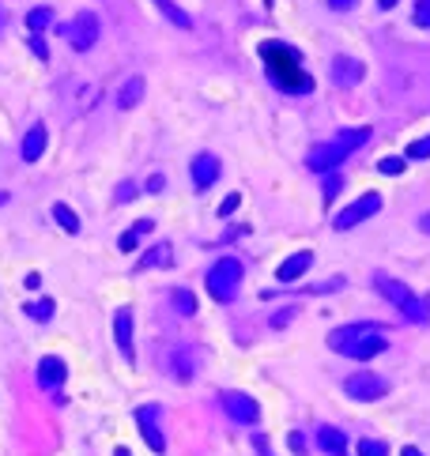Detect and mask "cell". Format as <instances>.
<instances>
[{
  "mask_svg": "<svg viewBox=\"0 0 430 456\" xmlns=\"http://www.w3.org/2000/svg\"><path fill=\"white\" fill-rule=\"evenodd\" d=\"M287 442H291V449H294V453H306V437H302V434H291Z\"/></svg>",
  "mask_w": 430,
  "mask_h": 456,
  "instance_id": "cell-37",
  "label": "cell"
},
{
  "mask_svg": "<svg viewBox=\"0 0 430 456\" xmlns=\"http://www.w3.org/2000/svg\"><path fill=\"white\" fill-rule=\"evenodd\" d=\"M114 335H117V347H121L125 358L136 355V347H132V313H129V309H117V317H114Z\"/></svg>",
  "mask_w": 430,
  "mask_h": 456,
  "instance_id": "cell-16",
  "label": "cell"
},
{
  "mask_svg": "<svg viewBox=\"0 0 430 456\" xmlns=\"http://www.w3.org/2000/svg\"><path fill=\"white\" fill-rule=\"evenodd\" d=\"M238 283H242V264L238 260H219L215 268L208 271V291L215 302H230L238 294Z\"/></svg>",
  "mask_w": 430,
  "mask_h": 456,
  "instance_id": "cell-5",
  "label": "cell"
},
{
  "mask_svg": "<svg viewBox=\"0 0 430 456\" xmlns=\"http://www.w3.org/2000/svg\"><path fill=\"white\" fill-rule=\"evenodd\" d=\"M329 347L336 351V355H344V358L366 362V358L389 351V340L373 324H344V328H336V332H329Z\"/></svg>",
  "mask_w": 430,
  "mask_h": 456,
  "instance_id": "cell-2",
  "label": "cell"
},
{
  "mask_svg": "<svg viewBox=\"0 0 430 456\" xmlns=\"http://www.w3.org/2000/svg\"><path fill=\"white\" fill-rule=\"evenodd\" d=\"M291 321H294V309H280V313L272 317V328H287Z\"/></svg>",
  "mask_w": 430,
  "mask_h": 456,
  "instance_id": "cell-34",
  "label": "cell"
},
{
  "mask_svg": "<svg viewBox=\"0 0 430 456\" xmlns=\"http://www.w3.org/2000/svg\"><path fill=\"white\" fill-rule=\"evenodd\" d=\"M151 227H155V222H151V219H140V222H132V227H129V230H125V234H121V242H117V249H121V253H132V249H136V242H140L143 234H147Z\"/></svg>",
  "mask_w": 430,
  "mask_h": 456,
  "instance_id": "cell-18",
  "label": "cell"
},
{
  "mask_svg": "<svg viewBox=\"0 0 430 456\" xmlns=\"http://www.w3.org/2000/svg\"><path fill=\"white\" fill-rule=\"evenodd\" d=\"M378 4H381V8H393V4H396V0H378Z\"/></svg>",
  "mask_w": 430,
  "mask_h": 456,
  "instance_id": "cell-42",
  "label": "cell"
},
{
  "mask_svg": "<svg viewBox=\"0 0 430 456\" xmlns=\"http://www.w3.org/2000/svg\"><path fill=\"white\" fill-rule=\"evenodd\" d=\"M132 193H136V185H132V181H121V185H117V204H129Z\"/></svg>",
  "mask_w": 430,
  "mask_h": 456,
  "instance_id": "cell-33",
  "label": "cell"
},
{
  "mask_svg": "<svg viewBox=\"0 0 430 456\" xmlns=\"http://www.w3.org/2000/svg\"><path fill=\"white\" fill-rule=\"evenodd\" d=\"M378 170L385 174V178H396V174H404V158H381Z\"/></svg>",
  "mask_w": 430,
  "mask_h": 456,
  "instance_id": "cell-29",
  "label": "cell"
},
{
  "mask_svg": "<svg viewBox=\"0 0 430 456\" xmlns=\"http://www.w3.org/2000/svg\"><path fill=\"white\" fill-rule=\"evenodd\" d=\"M68 381V366L61 362L57 355H45L42 362H38V385L42 388H61Z\"/></svg>",
  "mask_w": 430,
  "mask_h": 456,
  "instance_id": "cell-11",
  "label": "cell"
},
{
  "mask_svg": "<svg viewBox=\"0 0 430 456\" xmlns=\"http://www.w3.org/2000/svg\"><path fill=\"white\" fill-rule=\"evenodd\" d=\"M340 189H344V174L329 170V174H325V200H336Z\"/></svg>",
  "mask_w": 430,
  "mask_h": 456,
  "instance_id": "cell-28",
  "label": "cell"
},
{
  "mask_svg": "<svg viewBox=\"0 0 430 456\" xmlns=\"http://www.w3.org/2000/svg\"><path fill=\"white\" fill-rule=\"evenodd\" d=\"M238 200H242V196H238V193H230V196H227V200H223V204H219V215H223V219L238 211Z\"/></svg>",
  "mask_w": 430,
  "mask_h": 456,
  "instance_id": "cell-32",
  "label": "cell"
},
{
  "mask_svg": "<svg viewBox=\"0 0 430 456\" xmlns=\"http://www.w3.org/2000/svg\"><path fill=\"white\" fill-rule=\"evenodd\" d=\"M309 264H314V253H294V257H287L280 268H276V279H280V283H294V279H302L309 271Z\"/></svg>",
  "mask_w": 430,
  "mask_h": 456,
  "instance_id": "cell-13",
  "label": "cell"
},
{
  "mask_svg": "<svg viewBox=\"0 0 430 456\" xmlns=\"http://www.w3.org/2000/svg\"><path fill=\"white\" fill-rule=\"evenodd\" d=\"M344 392L351 400H362V404H370V400H381L389 392V381L378 377V373H351V377L344 381Z\"/></svg>",
  "mask_w": 430,
  "mask_h": 456,
  "instance_id": "cell-8",
  "label": "cell"
},
{
  "mask_svg": "<svg viewBox=\"0 0 430 456\" xmlns=\"http://www.w3.org/2000/svg\"><path fill=\"white\" fill-rule=\"evenodd\" d=\"M416 27H430V0H416Z\"/></svg>",
  "mask_w": 430,
  "mask_h": 456,
  "instance_id": "cell-31",
  "label": "cell"
},
{
  "mask_svg": "<svg viewBox=\"0 0 430 456\" xmlns=\"http://www.w3.org/2000/svg\"><path fill=\"white\" fill-rule=\"evenodd\" d=\"M317 445L329 456H347V437L336 426H317Z\"/></svg>",
  "mask_w": 430,
  "mask_h": 456,
  "instance_id": "cell-17",
  "label": "cell"
},
{
  "mask_svg": "<svg viewBox=\"0 0 430 456\" xmlns=\"http://www.w3.org/2000/svg\"><path fill=\"white\" fill-rule=\"evenodd\" d=\"M400 456H423V453H419L416 445H404V453H400Z\"/></svg>",
  "mask_w": 430,
  "mask_h": 456,
  "instance_id": "cell-40",
  "label": "cell"
},
{
  "mask_svg": "<svg viewBox=\"0 0 430 456\" xmlns=\"http://www.w3.org/2000/svg\"><path fill=\"white\" fill-rule=\"evenodd\" d=\"M373 287H378L381 298L393 302V306L400 309L408 321H416V324H427V321H430V302L416 298V291H411V287H404L400 279H393V276H385V271H378V276H373Z\"/></svg>",
  "mask_w": 430,
  "mask_h": 456,
  "instance_id": "cell-4",
  "label": "cell"
},
{
  "mask_svg": "<svg viewBox=\"0 0 430 456\" xmlns=\"http://www.w3.org/2000/svg\"><path fill=\"white\" fill-rule=\"evenodd\" d=\"M419 230H427V234H430V211L423 215V219H419Z\"/></svg>",
  "mask_w": 430,
  "mask_h": 456,
  "instance_id": "cell-41",
  "label": "cell"
},
{
  "mask_svg": "<svg viewBox=\"0 0 430 456\" xmlns=\"http://www.w3.org/2000/svg\"><path fill=\"white\" fill-rule=\"evenodd\" d=\"M53 219H57L61 227L68 230V234H79V215L72 211L68 204H53Z\"/></svg>",
  "mask_w": 430,
  "mask_h": 456,
  "instance_id": "cell-24",
  "label": "cell"
},
{
  "mask_svg": "<svg viewBox=\"0 0 430 456\" xmlns=\"http://www.w3.org/2000/svg\"><path fill=\"white\" fill-rule=\"evenodd\" d=\"M53 309H57V306H53L50 298H42V302H27V317H34V321H50Z\"/></svg>",
  "mask_w": 430,
  "mask_h": 456,
  "instance_id": "cell-26",
  "label": "cell"
},
{
  "mask_svg": "<svg viewBox=\"0 0 430 456\" xmlns=\"http://www.w3.org/2000/svg\"><path fill=\"white\" fill-rule=\"evenodd\" d=\"M219 404H223V411L230 415V419L234 422H245V426H249V422H257L260 419V404L253 396H245V392H223L219 396Z\"/></svg>",
  "mask_w": 430,
  "mask_h": 456,
  "instance_id": "cell-10",
  "label": "cell"
},
{
  "mask_svg": "<svg viewBox=\"0 0 430 456\" xmlns=\"http://www.w3.org/2000/svg\"><path fill=\"white\" fill-rule=\"evenodd\" d=\"M140 99H143V79H140V76H132L129 83L121 87V94H117V110H132Z\"/></svg>",
  "mask_w": 430,
  "mask_h": 456,
  "instance_id": "cell-20",
  "label": "cell"
},
{
  "mask_svg": "<svg viewBox=\"0 0 430 456\" xmlns=\"http://www.w3.org/2000/svg\"><path fill=\"white\" fill-rule=\"evenodd\" d=\"M358 456H389V445L378 442V437H362L358 442Z\"/></svg>",
  "mask_w": 430,
  "mask_h": 456,
  "instance_id": "cell-27",
  "label": "cell"
},
{
  "mask_svg": "<svg viewBox=\"0 0 430 456\" xmlns=\"http://www.w3.org/2000/svg\"><path fill=\"white\" fill-rule=\"evenodd\" d=\"M219 158L215 155H208V151H204V155H196L193 158V185L196 189H208V185H215V181H219Z\"/></svg>",
  "mask_w": 430,
  "mask_h": 456,
  "instance_id": "cell-12",
  "label": "cell"
},
{
  "mask_svg": "<svg viewBox=\"0 0 430 456\" xmlns=\"http://www.w3.org/2000/svg\"><path fill=\"white\" fill-rule=\"evenodd\" d=\"M408 158H430V136H423V140L408 143Z\"/></svg>",
  "mask_w": 430,
  "mask_h": 456,
  "instance_id": "cell-30",
  "label": "cell"
},
{
  "mask_svg": "<svg viewBox=\"0 0 430 456\" xmlns=\"http://www.w3.org/2000/svg\"><path fill=\"white\" fill-rule=\"evenodd\" d=\"M30 50H34V57H50V50H45V42H42V38H30Z\"/></svg>",
  "mask_w": 430,
  "mask_h": 456,
  "instance_id": "cell-35",
  "label": "cell"
},
{
  "mask_svg": "<svg viewBox=\"0 0 430 456\" xmlns=\"http://www.w3.org/2000/svg\"><path fill=\"white\" fill-rule=\"evenodd\" d=\"M155 4L163 8V15H166V19L174 23V27H181V30H189V27H193V19H189V12H181V8L174 4V0H155Z\"/></svg>",
  "mask_w": 430,
  "mask_h": 456,
  "instance_id": "cell-22",
  "label": "cell"
},
{
  "mask_svg": "<svg viewBox=\"0 0 430 456\" xmlns=\"http://www.w3.org/2000/svg\"><path fill=\"white\" fill-rule=\"evenodd\" d=\"M99 34H102V23H99V15H94V12H79L76 19L65 27V38H68V45L76 53H87L94 42H99Z\"/></svg>",
  "mask_w": 430,
  "mask_h": 456,
  "instance_id": "cell-6",
  "label": "cell"
},
{
  "mask_svg": "<svg viewBox=\"0 0 430 456\" xmlns=\"http://www.w3.org/2000/svg\"><path fill=\"white\" fill-rule=\"evenodd\" d=\"M362 61H355V57H336L332 61V79H336L340 87H355L358 79H362Z\"/></svg>",
  "mask_w": 430,
  "mask_h": 456,
  "instance_id": "cell-15",
  "label": "cell"
},
{
  "mask_svg": "<svg viewBox=\"0 0 430 456\" xmlns=\"http://www.w3.org/2000/svg\"><path fill=\"white\" fill-rule=\"evenodd\" d=\"M358 0H329V8H336V12H351Z\"/></svg>",
  "mask_w": 430,
  "mask_h": 456,
  "instance_id": "cell-36",
  "label": "cell"
},
{
  "mask_svg": "<svg viewBox=\"0 0 430 456\" xmlns=\"http://www.w3.org/2000/svg\"><path fill=\"white\" fill-rule=\"evenodd\" d=\"M158 189H163V178H158V174H151V178H147V193H158Z\"/></svg>",
  "mask_w": 430,
  "mask_h": 456,
  "instance_id": "cell-38",
  "label": "cell"
},
{
  "mask_svg": "<svg viewBox=\"0 0 430 456\" xmlns=\"http://www.w3.org/2000/svg\"><path fill=\"white\" fill-rule=\"evenodd\" d=\"M114 456H132V453H129V449H117V453H114Z\"/></svg>",
  "mask_w": 430,
  "mask_h": 456,
  "instance_id": "cell-43",
  "label": "cell"
},
{
  "mask_svg": "<svg viewBox=\"0 0 430 456\" xmlns=\"http://www.w3.org/2000/svg\"><path fill=\"white\" fill-rule=\"evenodd\" d=\"M170 306L178 309L181 317H193V313H196V298H193V291H185V287H174V291H170Z\"/></svg>",
  "mask_w": 430,
  "mask_h": 456,
  "instance_id": "cell-21",
  "label": "cell"
},
{
  "mask_svg": "<svg viewBox=\"0 0 430 456\" xmlns=\"http://www.w3.org/2000/svg\"><path fill=\"white\" fill-rule=\"evenodd\" d=\"M257 453L260 456H272V449H268V437H257Z\"/></svg>",
  "mask_w": 430,
  "mask_h": 456,
  "instance_id": "cell-39",
  "label": "cell"
},
{
  "mask_svg": "<svg viewBox=\"0 0 430 456\" xmlns=\"http://www.w3.org/2000/svg\"><path fill=\"white\" fill-rule=\"evenodd\" d=\"M170 257H174V249L163 242V245H155V249H147V253H143V260L136 264V268H170V264H174Z\"/></svg>",
  "mask_w": 430,
  "mask_h": 456,
  "instance_id": "cell-19",
  "label": "cell"
},
{
  "mask_svg": "<svg viewBox=\"0 0 430 456\" xmlns=\"http://www.w3.org/2000/svg\"><path fill=\"white\" fill-rule=\"evenodd\" d=\"M174 373H178V381H189V377H193V351H185V347H181V351H174Z\"/></svg>",
  "mask_w": 430,
  "mask_h": 456,
  "instance_id": "cell-23",
  "label": "cell"
},
{
  "mask_svg": "<svg viewBox=\"0 0 430 456\" xmlns=\"http://www.w3.org/2000/svg\"><path fill=\"white\" fill-rule=\"evenodd\" d=\"M45 140H50V132H45V125H34L27 136H23V143H19V155H23V163H38L42 158V151H45Z\"/></svg>",
  "mask_w": 430,
  "mask_h": 456,
  "instance_id": "cell-14",
  "label": "cell"
},
{
  "mask_svg": "<svg viewBox=\"0 0 430 456\" xmlns=\"http://www.w3.org/2000/svg\"><path fill=\"white\" fill-rule=\"evenodd\" d=\"M370 140V129H347V132H340L336 140H329V143H321V147H314L309 151V170L314 174H329V170H336L340 163H344L347 155H355L362 143Z\"/></svg>",
  "mask_w": 430,
  "mask_h": 456,
  "instance_id": "cell-3",
  "label": "cell"
},
{
  "mask_svg": "<svg viewBox=\"0 0 430 456\" xmlns=\"http://www.w3.org/2000/svg\"><path fill=\"white\" fill-rule=\"evenodd\" d=\"M260 57H265L268 76H272V83L280 87V91H287V94L314 91V79L302 72L298 50H291V45H283V42H260Z\"/></svg>",
  "mask_w": 430,
  "mask_h": 456,
  "instance_id": "cell-1",
  "label": "cell"
},
{
  "mask_svg": "<svg viewBox=\"0 0 430 456\" xmlns=\"http://www.w3.org/2000/svg\"><path fill=\"white\" fill-rule=\"evenodd\" d=\"M50 23H53V12H50V8H34V12L27 15V27L34 30V34H38V30H45Z\"/></svg>",
  "mask_w": 430,
  "mask_h": 456,
  "instance_id": "cell-25",
  "label": "cell"
},
{
  "mask_svg": "<svg viewBox=\"0 0 430 456\" xmlns=\"http://www.w3.org/2000/svg\"><path fill=\"white\" fill-rule=\"evenodd\" d=\"M378 211H381V193H362L358 200H351V204H347L336 219H332V227L347 234V230H355L358 222H366L370 215H378Z\"/></svg>",
  "mask_w": 430,
  "mask_h": 456,
  "instance_id": "cell-7",
  "label": "cell"
},
{
  "mask_svg": "<svg viewBox=\"0 0 430 456\" xmlns=\"http://www.w3.org/2000/svg\"><path fill=\"white\" fill-rule=\"evenodd\" d=\"M136 430H140L143 442H147L151 453H166V434L158 430V407L155 404L136 407Z\"/></svg>",
  "mask_w": 430,
  "mask_h": 456,
  "instance_id": "cell-9",
  "label": "cell"
}]
</instances>
